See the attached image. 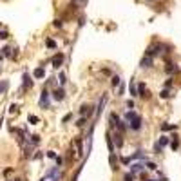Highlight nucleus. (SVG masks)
I'll list each match as a JSON object with an SVG mask.
<instances>
[{
    "mask_svg": "<svg viewBox=\"0 0 181 181\" xmlns=\"http://www.w3.org/2000/svg\"><path fill=\"white\" fill-rule=\"evenodd\" d=\"M168 96H170V91H167V89L161 91V98H168Z\"/></svg>",
    "mask_w": 181,
    "mask_h": 181,
    "instance_id": "7c9ffc66",
    "label": "nucleus"
},
{
    "mask_svg": "<svg viewBox=\"0 0 181 181\" xmlns=\"http://www.w3.org/2000/svg\"><path fill=\"white\" fill-rule=\"evenodd\" d=\"M38 103H40L42 109H49V92L47 91H44V92L40 94V102Z\"/></svg>",
    "mask_w": 181,
    "mask_h": 181,
    "instance_id": "f03ea898",
    "label": "nucleus"
},
{
    "mask_svg": "<svg viewBox=\"0 0 181 181\" xmlns=\"http://www.w3.org/2000/svg\"><path fill=\"white\" fill-rule=\"evenodd\" d=\"M76 2H82V0H71V4H76Z\"/></svg>",
    "mask_w": 181,
    "mask_h": 181,
    "instance_id": "c9c22d12",
    "label": "nucleus"
},
{
    "mask_svg": "<svg viewBox=\"0 0 181 181\" xmlns=\"http://www.w3.org/2000/svg\"><path fill=\"white\" fill-rule=\"evenodd\" d=\"M131 94H132V96H138V91H136V83L134 82L131 83Z\"/></svg>",
    "mask_w": 181,
    "mask_h": 181,
    "instance_id": "393cba45",
    "label": "nucleus"
},
{
    "mask_svg": "<svg viewBox=\"0 0 181 181\" xmlns=\"http://www.w3.org/2000/svg\"><path fill=\"white\" fill-rule=\"evenodd\" d=\"M147 181H156V179H147Z\"/></svg>",
    "mask_w": 181,
    "mask_h": 181,
    "instance_id": "4c0bfd02",
    "label": "nucleus"
},
{
    "mask_svg": "<svg viewBox=\"0 0 181 181\" xmlns=\"http://www.w3.org/2000/svg\"><path fill=\"white\" fill-rule=\"evenodd\" d=\"M53 181H58V177H53Z\"/></svg>",
    "mask_w": 181,
    "mask_h": 181,
    "instance_id": "e433bc0d",
    "label": "nucleus"
},
{
    "mask_svg": "<svg viewBox=\"0 0 181 181\" xmlns=\"http://www.w3.org/2000/svg\"><path fill=\"white\" fill-rule=\"evenodd\" d=\"M0 55H2V56H6V58H9V56H11V47H9V45H6V47L2 49V53H0Z\"/></svg>",
    "mask_w": 181,
    "mask_h": 181,
    "instance_id": "dca6fc26",
    "label": "nucleus"
},
{
    "mask_svg": "<svg viewBox=\"0 0 181 181\" xmlns=\"http://www.w3.org/2000/svg\"><path fill=\"white\" fill-rule=\"evenodd\" d=\"M147 168H150V170H156V168H158V165H156V163H150V161H148V163H147Z\"/></svg>",
    "mask_w": 181,
    "mask_h": 181,
    "instance_id": "c85d7f7f",
    "label": "nucleus"
},
{
    "mask_svg": "<svg viewBox=\"0 0 181 181\" xmlns=\"http://www.w3.org/2000/svg\"><path fill=\"white\" fill-rule=\"evenodd\" d=\"M123 181H134V174H132V172H127V174L123 176Z\"/></svg>",
    "mask_w": 181,
    "mask_h": 181,
    "instance_id": "5701e85b",
    "label": "nucleus"
},
{
    "mask_svg": "<svg viewBox=\"0 0 181 181\" xmlns=\"http://www.w3.org/2000/svg\"><path fill=\"white\" fill-rule=\"evenodd\" d=\"M134 118H138V114H136L134 111H129V112H125V116H123V120H125V121H132Z\"/></svg>",
    "mask_w": 181,
    "mask_h": 181,
    "instance_id": "ddd939ff",
    "label": "nucleus"
},
{
    "mask_svg": "<svg viewBox=\"0 0 181 181\" xmlns=\"http://www.w3.org/2000/svg\"><path fill=\"white\" fill-rule=\"evenodd\" d=\"M6 38H9V35L6 33V31H0V40H6Z\"/></svg>",
    "mask_w": 181,
    "mask_h": 181,
    "instance_id": "c756f323",
    "label": "nucleus"
},
{
    "mask_svg": "<svg viewBox=\"0 0 181 181\" xmlns=\"http://www.w3.org/2000/svg\"><path fill=\"white\" fill-rule=\"evenodd\" d=\"M63 83H65V74L60 72V85H63Z\"/></svg>",
    "mask_w": 181,
    "mask_h": 181,
    "instance_id": "473e14b6",
    "label": "nucleus"
},
{
    "mask_svg": "<svg viewBox=\"0 0 181 181\" xmlns=\"http://www.w3.org/2000/svg\"><path fill=\"white\" fill-rule=\"evenodd\" d=\"M147 2H152V0H147Z\"/></svg>",
    "mask_w": 181,
    "mask_h": 181,
    "instance_id": "a19ab883",
    "label": "nucleus"
},
{
    "mask_svg": "<svg viewBox=\"0 0 181 181\" xmlns=\"http://www.w3.org/2000/svg\"><path fill=\"white\" fill-rule=\"evenodd\" d=\"M120 85V76H112V87H118Z\"/></svg>",
    "mask_w": 181,
    "mask_h": 181,
    "instance_id": "a878e982",
    "label": "nucleus"
},
{
    "mask_svg": "<svg viewBox=\"0 0 181 181\" xmlns=\"http://www.w3.org/2000/svg\"><path fill=\"white\" fill-rule=\"evenodd\" d=\"M168 141H170V138H167V136H161V140H159L158 143L161 145V147H167V145H168Z\"/></svg>",
    "mask_w": 181,
    "mask_h": 181,
    "instance_id": "6ab92c4d",
    "label": "nucleus"
},
{
    "mask_svg": "<svg viewBox=\"0 0 181 181\" xmlns=\"http://www.w3.org/2000/svg\"><path fill=\"white\" fill-rule=\"evenodd\" d=\"M131 159H145V156H143V150H136L134 154H132V158Z\"/></svg>",
    "mask_w": 181,
    "mask_h": 181,
    "instance_id": "f3484780",
    "label": "nucleus"
},
{
    "mask_svg": "<svg viewBox=\"0 0 181 181\" xmlns=\"http://www.w3.org/2000/svg\"><path fill=\"white\" fill-rule=\"evenodd\" d=\"M120 161H121L123 165H129V163L132 161V159H131V158H121V159H120Z\"/></svg>",
    "mask_w": 181,
    "mask_h": 181,
    "instance_id": "cd10ccee",
    "label": "nucleus"
},
{
    "mask_svg": "<svg viewBox=\"0 0 181 181\" xmlns=\"http://www.w3.org/2000/svg\"><path fill=\"white\" fill-rule=\"evenodd\" d=\"M33 76H35V78H38V80H40V78H44V76H45L44 67H36V69H35V72H33Z\"/></svg>",
    "mask_w": 181,
    "mask_h": 181,
    "instance_id": "f8f14e48",
    "label": "nucleus"
},
{
    "mask_svg": "<svg viewBox=\"0 0 181 181\" xmlns=\"http://www.w3.org/2000/svg\"><path fill=\"white\" fill-rule=\"evenodd\" d=\"M45 45H47L49 49H55V47H56V42L51 40V38H47V40H45Z\"/></svg>",
    "mask_w": 181,
    "mask_h": 181,
    "instance_id": "aec40b11",
    "label": "nucleus"
},
{
    "mask_svg": "<svg viewBox=\"0 0 181 181\" xmlns=\"http://www.w3.org/2000/svg\"><path fill=\"white\" fill-rule=\"evenodd\" d=\"M40 181H45V177H44V179H40Z\"/></svg>",
    "mask_w": 181,
    "mask_h": 181,
    "instance_id": "58836bf2",
    "label": "nucleus"
},
{
    "mask_svg": "<svg viewBox=\"0 0 181 181\" xmlns=\"http://www.w3.org/2000/svg\"><path fill=\"white\" fill-rule=\"evenodd\" d=\"M112 141H114V147H118V148H121V147H123V140H121V132H116V134L112 136Z\"/></svg>",
    "mask_w": 181,
    "mask_h": 181,
    "instance_id": "423d86ee",
    "label": "nucleus"
},
{
    "mask_svg": "<svg viewBox=\"0 0 181 181\" xmlns=\"http://www.w3.org/2000/svg\"><path fill=\"white\" fill-rule=\"evenodd\" d=\"M109 163H111L112 170H118V159H116V154H114V152H111V156H109Z\"/></svg>",
    "mask_w": 181,
    "mask_h": 181,
    "instance_id": "1a4fd4ad",
    "label": "nucleus"
},
{
    "mask_svg": "<svg viewBox=\"0 0 181 181\" xmlns=\"http://www.w3.org/2000/svg\"><path fill=\"white\" fill-rule=\"evenodd\" d=\"M27 121H29L31 125H36V123H38L40 120L36 118V116H33V114H29V116H27Z\"/></svg>",
    "mask_w": 181,
    "mask_h": 181,
    "instance_id": "a211bd4d",
    "label": "nucleus"
},
{
    "mask_svg": "<svg viewBox=\"0 0 181 181\" xmlns=\"http://www.w3.org/2000/svg\"><path fill=\"white\" fill-rule=\"evenodd\" d=\"M85 121H87V118H82V120H78V123H76V125H78V127H82Z\"/></svg>",
    "mask_w": 181,
    "mask_h": 181,
    "instance_id": "72a5a7b5",
    "label": "nucleus"
},
{
    "mask_svg": "<svg viewBox=\"0 0 181 181\" xmlns=\"http://www.w3.org/2000/svg\"><path fill=\"white\" fill-rule=\"evenodd\" d=\"M131 129H132V131H140V129H141V118H140V116L131 121Z\"/></svg>",
    "mask_w": 181,
    "mask_h": 181,
    "instance_id": "6e6552de",
    "label": "nucleus"
},
{
    "mask_svg": "<svg viewBox=\"0 0 181 181\" xmlns=\"http://www.w3.org/2000/svg\"><path fill=\"white\" fill-rule=\"evenodd\" d=\"M53 96H55V100H58V102H62V100H63V96H65V92H63V89L60 87V89H56L55 92H53Z\"/></svg>",
    "mask_w": 181,
    "mask_h": 181,
    "instance_id": "9b49d317",
    "label": "nucleus"
},
{
    "mask_svg": "<svg viewBox=\"0 0 181 181\" xmlns=\"http://www.w3.org/2000/svg\"><path fill=\"white\" fill-rule=\"evenodd\" d=\"M63 60H65V56H63L62 53H56V55L51 58V63H53V67H60L62 63H63Z\"/></svg>",
    "mask_w": 181,
    "mask_h": 181,
    "instance_id": "7ed1b4c3",
    "label": "nucleus"
},
{
    "mask_svg": "<svg viewBox=\"0 0 181 181\" xmlns=\"http://www.w3.org/2000/svg\"><path fill=\"white\" fill-rule=\"evenodd\" d=\"M47 158H51V159H55V158H56V152H55V150H49V152H47Z\"/></svg>",
    "mask_w": 181,
    "mask_h": 181,
    "instance_id": "2f4dec72",
    "label": "nucleus"
},
{
    "mask_svg": "<svg viewBox=\"0 0 181 181\" xmlns=\"http://www.w3.org/2000/svg\"><path fill=\"white\" fill-rule=\"evenodd\" d=\"M140 65H141L143 69H148V67H152V65H154V58H152V56H147V55H145V58H143V60L140 62Z\"/></svg>",
    "mask_w": 181,
    "mask_h": 181,
    "instance_id": "39448f33",
    "label": "nucleus"
},
{
    "mask_svg": "<svg viewBox=\"0 0 181 181\" xmlns=\"http://www.w3.org/2000/svg\"><path fill=\"white\" fill-rule=\"evenodd\" d=\"M15 181H22V179H15Z\"/></svg>",
    "mask_w": 181,
    "mask_h": 181,
    "instance_id": "ea45409f",
    "label": "nucleus"
},
{
    "mask_svg": "<svg viewBox=\"0 0 181 181\" xmlns=\"http://www.w3.org/2000/svg\"><path fill=\"white\" fill-rule=\"evenodd\" d=\"M31 143H33V145H38V143H40V136H36V134L31 136Z\"/></svg>",
    "mask_w": 181,
    "mask_h": 181,
    "instance_id": "b1692460",
    "label": "nucleus"
},
{
    "mask_svg": "<svg viewBox=\"0 0 181 181\" xmlns=\"http://www.w3.org/2000/svg\"><path fill=\"white\" fill-rule=\"evenodd\" d=\"M163 47H165V45H159V44H154V45H150V47L147 49V53H145V55H147V56H158L159 53H161V51H159V49H163Z\"/></svg>",
    "mask_w": 181,
    "mask_h": 181,
    "instance_id": "f257e3e1",
    "label": "nucleus"
},
{
    "mask_svg": "<svg viewBox=\"0 0 181 181\" xmlns=\"http://www.w3.org/2000/svg\"><path fill=\"white\" fill-rule=\"evenodd\" d=\"M22 89L24 91H27V89H31V87H33V80H31V76H29V74L27 72H24V76H22Z\"/></svg>",
    "mask_w": 181,
    "mask_h": 181,
    "instance_id": "20e7f679",
    "label": "nucleus"
},
{
    "mask_svg": "<svg viewBox=\"0 0 181 181\" xmlns=\"http://www.w3.org/2000/svg\"><path fill=\"white\" fill-rule=\"evenodd\" d=\"M143 168H145V167H143L141 161H140V163H132V165H131V172H132V174H138V172H143Z\"/></svg>",
    "mask_w": 181,
    "mask_h": 181,
    "instance_id": "0eeeda50",
    "label": "nucleus"
},
{
    "mask_svg": "<svg viewBox=\"0 0 181 181\" xmlns=\"http://www.w3.org/2000/svg\"><path fill=\"white\" fill-rule=\"evenodd\" d=\"M107 145H109V150L114 152V141L111 140V134H107Z\"/></svg>",
    "mask_w": 181,
    "mask_h": 181,
    "instance_id": "412c9836",
    "label": "nucleus"
},
{
    "mask_svg": "<svg viewBox=\"0 0 181 181\" xmlns=\"http://www.w3.org/2000/svg\"><path fill=\"white\" fill-rule=\"evenodd\" d=\"M161 148H163V147L159 145V143H154V152H156V154H161Z\"/></svg>",
    "mask_w": 181,
    "mask_h": 181,
    "instance_id": "bb28decb",
    "label": "nucleus"
},
{
    "mask_svg": "<svg viewBox=\"0 0 181 181\" xmlns=\"http://www.w3.org/2000/svg\"><path fill=\"white\" fill-rule=\"evenodd\" d=\"M138 96H143V98H147V96H148L145 83H140V85H138Z\"/></svg>",
    "mask_w": 181,
    "mask_h": 181,
    "instance_id": "9d476101",
    "label": "nucleus"
},
{
    "mask_svg": "<svg viewBox=\"0 0 181 181\" xmlns=\"http://www.w3.org/2000/svg\"><path fill=\"white\" fill-rule=\"evenodd\" d=\"M165 71H167V72H170V74H172V72H177V71H179V67H176V63H167V67H165Z\"/></svg>",
    "mask_w": 181,
    "mask_h": 181,
    "instance_id": "2eb2a0df",
    "label": "nucleus"
},
{
    "mask_svg": "<svg viewBox=\"0 0 181 181\" xmlns=\"http://www.w3.org/2000/svg\"><path fill=\"white\" fill-rule=\"evenodd\" d=\"M9 89V82L7 80H0V94H4Z\"/></svg>",
    "mask_w": 181,
    "mask_h": 181,
    "instance_id": "4468645a",
    "label": "nucleus"
},
{
    "mask_svg": "<svg viewBox=\"0 0 181 181\" xmlns=\"http://www.w3.org/2000/svg\"><path fill=\"white\" fill-rule=\"evenodd\" d=\"M179 141H177V136H172V150H177Z\"/></svg>",
    "mask_w": 181,
    "mask_h": 181,
    "instance_id": "4be33fe9",
    "label": "nucleus"
},
{
    "mask_svg": "<svg viewBox=\"0 0 181 181\" xmlns=\"http://www.w3.org/2000/svg\"><path fill=\"white\" fill-rule=\"evenodd\" d=\"M170 85H172V80H170V78H168V80L165 82V87H170Z\"/></svg>",
    "mask_w": 181,
    "mask_h": 181,
    "instance_id": "f704fd0d",
    "label": "nucleus"
}]
</instances>
